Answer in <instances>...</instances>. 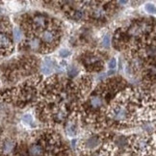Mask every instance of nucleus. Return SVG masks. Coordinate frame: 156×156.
I'll use <instances>...</instances> for the list:
<instances>
[{
    "label": "nucleus",
    "instance_id": "nucleus-16",
    "mask_svg": "<svg viewBox=\"0 0 156 156\" xmlns=\"http://www.w3.org/2000/svg\"><path fill=\"white\" fill-rule=\"evenodd\" d=\"M108 67H109L110 69L115 70V69H116V67H117V60H116L115 58L111 59L110 61H109V63H108Z\"/></svg>",
    "mask_w": 156,
    "mask_h": 156
},
{
    "label": "nucleus",
    "instance_id": "nucleus-13",
    "mask_svg": "<svg viewBox=\"0 0 156 156\" xmlns=\"http://www.w3.org/2000/svg\"><path fill=\"white\" fill-rule=\"evenodd\" d=\"M94 16L95 19H100L104 16V11L102 9H97L94 11Z\"/></svg>",
    "mask_w": 156,
    "mask_h": 156
},
{
    "label": "nucleus",
    "instance_id": "nucleus-6",
    "mask_svg": "<svg viewBox=\"0 0 156 156\" xmlns=\"http://www.w3.org/2000/svg\"><path fill=\"white\" fill-rule=\"evenodd\" d=\"M41 71H43L44 74H51L53 71V63L50 61V60L47 58L43 64V67H41Z\"/></svg>",
    "mask_w": 156,
    "mask_h": 156
},
{
    "label": "nucleus",
    "instance_id": "nucleus-1",
    "mask_svg": "<svg viewBox=\"0 0 156 156\" xmlns=\"http://www.w3.org/2000/svg\"><path fill=\"white\" fill-rule=\"evenodd\" d=\"M109 117L118 122H126L128 121V110L124 105H113L109 113Z\"/></svg>",
    "mask_w": 156,
    "mask_h": 156
},
{
    "label": "nucleus",
    "instance_id": "nucleus-5",
    "mask_svg": "<svg viewBox=\"0 0 156 156\" xmlns=\"http://www.w3.org/2000/svg\"><path fill=\"white\" fill-rule=\"evenodd\" d=\"M30 156H43L44 155V148L40 145H32L29 148Z\"/></svg>",
    "mask_w": 156,
    "mask_h": 156
},
{
    "label": "nucleus",
    "instance_id": "nucleus-14",
    "mask_svg": "<svg viewBox=\"0 0 156 156\" xmlns=\"http://www.w3.org/2000/svg\"><path fill=\"white\" fill-rule=\"evenodd\" d=\"M73 17L74 20H80L84 17V14L80 11H75L73 12Z\"/></svg>",
    "mask_w": 156,
    "mask_h": 156
},
{
    "label": "nucleus",
    "instance_id": "nucleus-15",
    "mask_svg": "<svg viewBox=\"0 0 156 156\" xmlns=\"http://www.w3.org/2000/svg\"><path fill=\"white\" fill-rule=\"evenodd\" d=\"M145 8H146V11L149 14H154L155 13V6L153 4H151V3L147 4Z\"/></svg>",
    "mask_w": 156,
    "mask_h": 156
},
{
    "label": "nucleus",
    "instance_id": "nucleus-17",
    "mask_svg": "<svg viewBox=\"0 0 156 156\" xmlns=\"http://www.w3.org/2000/svg\"><path fill=\"white\" fill-rule=\"evenodd\" d=\"M70 55V51H69L68 49H66V48H63L60 50V56L63 57V58H67L68 56Z\"/></svg>",
    "mask_w": 156,
    "mask_h": 156
},
{
    "label": "nucleus",
    "instance_id": "nucleus-19",
    "mask_svg": "<svg viewBox=\"0 0 156 156\" xmlns=\"http://www.w3.org/2000/svg\"><path fill=\"white\" fill-rule=\"evenodd\" d=\"M23 119H24V121L26 122H32V117L30 116V115H25L24 116V118H23Z\"/></svg>",
    "mask_w": 156,
    "mask_h": 156
},
{
    "label": "nucleus",
    "instance_id": "nucleus-11",
    "mask_svg": "<svg viewBox=\"0 0 156 156\" xmlns=\"http://www.w3.org/2000/svg\"><path fill=\"white\" fill-rule=\"evenodd\" d=\"M87 145H88L89 147H94L95 146H98V138H95V137L91 138V139L87 142Z\"/></svg>",
    "mask_w": 156,
    "mask_h": 156
},
{
    "label": "nucleus",
    "instance_id": "nucleus-8",
    "mask_svg": "<svg viewBox=\"0 0 156 156\" xmlns=\"http://www.w3.org/2000/svg\"><path fill=\"white\" fill-rule=\"evenodd\" d=\"M33 22H34V24L36 27H38V28H43L45 26V19L43 16H35L34 17V20H33Z\"/></svg>",
    "mask_w": 156,
    "mask_h": 156
},
{
    "label": "nucleus",
    "instance_id": "nucleus-10",
    "mask_svg": "<svg viewBox=\"0 0 156 156\" xmlns=\"http://www.w3.org/2000/svg\"><path fill=\"white\" fill-rule=\"evenodd\" d=\"M14 38H15L16 41H20L21 38H22V33L20 28L16 27L14 29Z\"/></svg>",
    "mask_w": 156,
    "mask_h": 156
},
{
    "label": "nucleus",
    "instance_id": "nucleus-2",
    "mask_svg": "<svg viewBox=\"0 0 156 156\" xmlns=\"http://www.w3.org/2000/svg\"><path fill=\"white\" fill-rule=\"evenodd\" d=\"M0 49L9 51L12 49V41L5 34L0 33Z\"/></svg>",
    "mask_w": 156,
    "mask_h": 156
},
{
    "label": "nucleus",
    "instance_id": "nucleus-3",
    "mask_svg": "<svg viewBox=\"0 0 156 156\" xmlns=\"http://www.w3.org/2000/svg\"><path fill=\"white\" fill-rule=\"evenodd\" d=\"M15 147H16V143H15V141L11 140V139L6 140V141L3 143V146H2V153H3L4 155H8V154H10V153H12V152L14 151Z\"/></svg>",
    "mask_w": 156,
    "mask_h": 156
},
{
    "label": "nucleus",
    "instance_id": "nucleus-9",
    "mask_svg": "<svg viewBox=\"0 0 156 156\" xmlns=\"http://www.w3.org/2000/svg\"><path fill=\"white\" fill-rule=\"evenodd\" d=\"M78 73H79V69L74 66H69L68 68V74L69 76H75L76 74H78Z\"/></svg>",
    "mask_w": 156,
    "mask_h": 156
},
{
    "label": "nucleus",
    "instance_id": "nucleus-7",
    "mask_svg": "<svg viewBox=\"0 0 156 156\" xmlns=\"http://www.w3.org/2000/svg\"><path fill=\"white\" fill-rule=\"evenodd\" d=\"M102 104H103V99L101 97H99V95H94V97H92V98H91L92 107L98 109V108L102 106Z\"/></svg>",
    "mask_w": 156,
    "mask_h": 156
},
{
    "label": "nucleus",
    "instance_id": "nucleus-20",
    "mask_svg": "<svg viewBox=\"0 0 156 156\" xmlns=\"http://www.w3.org/2000/svg\"><path fill=\"white\" fill-rule=\"evenodd\" d=\"M118 3H119V4H126L127 1H119Z\"/></svg>",
    "mask_w": 156,
    "mask_h": 156
},
{
    "label": "nucleus",
    "instance_id": "nucleus-4",
    "mask_svg": "<svg viewBox=\"0 0 156 156\" xmlns=\"http://www.w3.org/2000/svg\"><path fill=\"white\" fill-rule=\"evenodd\" d=\"M41 39L45 44H53L56 40V35L54 32L50 31V30H46L41 35Z\"/></svg>",
    "mask_w": 156,
    "mask_h": 156
},
{
    "label": "nucleus",
    "instance_id": "nucleus-12",
    "mask_svg": "<svg viewBox=\"0 0 156 156\" xmlns=\"http://www.w3.org/2000/svg\"><path fill=\"white\" fill-rule=\"evenodd\" d=\"M30 46H31V48L34 49V50L39 49V47H40V41L38 39H33L31 41H30Z\"/></svg>",
    "mask_w": 156,
    "mask_h": 156
},
{
    "label": "nucleus",
    "instance_id": "nucleus-18",
    "mask_svg": "<svg viewBox=\"0 0 156 156\" xmlns=\"http://www.w3.org/2000/svg\"><path fill=\"white\" fill-rule=\"evenodd\" d=\"M102 44L105 47H109L110 46V36H105V37L103 38V41H102Z\"/></svg>",
    "mask_w": 156,
    "mask_h": 156
}]
</instances>
